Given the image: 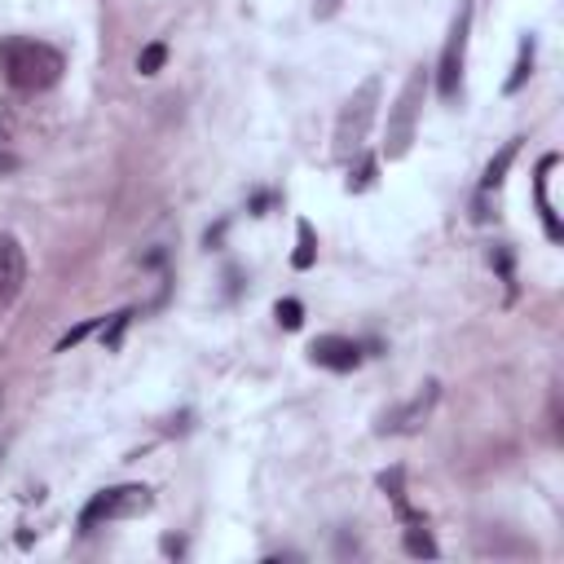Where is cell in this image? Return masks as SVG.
<instances>
[{"instance_id":"cell-1","label":"cell","mask_w":564,"mask_h":564,"mask_svg":"<svg viewBox=\"0 0 564 564\" xmlns=\"http://www.w3.org/2000/svg\"><path fill=\"white\" fill-rule=\"evenodd\" d=\"M0 62H5V80L19 93H45L67 71L62 53L53 45H45V40H10L5 49H0Z\"/></svg>"},{"instance_id":"cell-2","label":"cell","mask_w":564,"mask_h":564,"mask_svg":"<svg viewBox=\"0 0 564 564\" xmlns=\"http://www.w3.org/2000/svg\"><path fill=\"white\" fill-rule=\"evenodd\" d=\"M375 106H380V75H367L353 97L340 106V120H335V159H353L367 146V133L375 124Z\"/></svg>"},{"instance_id":"cell-3","label":"cell","mask_w":564,"mask_h":564,"mask_svg":"<svg viewBox=\"0 0 564 564\" xmlns=\"http://www.w3.org/2000/svg\"><path fill=\"white\" fill-rule=\"evenodd\" d=\"M423 93H428V67H415L410 80L401 84L393 110H388V137H384V155L388 159H406L415 146V129H419V110H423Z\"/></svg>"},{"instance_id":"cell-4","label":"cell","mask_w":564,"mask_h":564,"mask_svg":"<svg viewBox=\"0 0 564 564\" xmlns=\"http://www.w3.org/2000/svg\"><path fill=\"white\" fill-rule=\"evenodd\" d=\"M468 32H472V0H459L455 23H449V36H445V49H441V62H436V93H441L445 101H455L459 88H464Z\"/></svg>"},{"instance_id":"cell-5","label":"cell","mask_w":564,"mask_h":564,"mask_svg":"<svg viewBox=\"0 0 564 564\" xmlns=\"http://www.w3.org/2000/svg\"><path fill=\"white\" fill-rule=\"evenodd\" d=\"M151 490L146 485H116V490H101L84 512H80V529H93L101 520H124V516H142L151 512Z\"/></svg>"},{"instance_id":"cell-6","label":"cell","mask_w":564,"mask_h":564,"mask_svg":"<svg viewBox=\"0 0 564 564\" xmlns=\"http://www.w3.org/2000/svg\"><path fill=\"white\" fill-rule=\"evenodd\" d=\"M27 283V256L14 235H0V309H10L23 296Z\"/></svg>"},{"instance_id":"cell-7","label":"cell","mask_w":564,"mask_h":564,"mask_svg":"<svg viewBox=\"0 0 564 564\" xmlns=\"http://www.w3.org/2000/svg\"><path fill=\"white\" fill-rule=\"evenodd\" d=\"M309 358L317 362V367H326V371H353L358 362H362V349L353 345V340H345V335H317V340L309 345Z\"/></svg>"},{"instance_id":"cell-8","label":"cell","mask_w":564,"mask_h":564,"mask_svg":"<svg viewBox=\"0 0 564 564\" xmlns=\"http://www.w3.org/2000/svg\"><path fill=\"white\" fill-rule=\"evenodd\" d=\"M551 168H555V155H547V159H542L533 190H538V212H542V220H547V239H551V243H560V239H564V230H560V220H555V212H551V199H547V172H551Z\"/></svg>"},{"instance_id":"cell-9","label":"cell","mask_w":564,"mask_h":564,"mask_svg":"<svg viewBox=\"0 0 564 564\" xmlns=\"http://www.w3.org/2000/svg\"><path fill=\"white\" fill-rule=\"evenodd\" d=\"M516 151H520V142H507V146L499 151V159H490V168H485V177H481V185H485V190H499V185H503V177H507V168H512Z\"/></svg>"},{"instance_id":"cell-10","label":"cell","mask_w":564,"mask_h":564,"mask_svg":"<svg viewBox=\"0 0 564 564\" xmlns=\"http://www.w3.org/2000/svg\"><path fill=\"white\" fill-rule=\"evenodd\" d=\"M529 71H533V40H525L520 45V58H516V71L507 75V93H516L525 80H529Z\"/></svg>"},{"instance_id":"cell-11","label":"cell","mask_w":564,"mask_h":564,"mask_svg":"<svg viewBox=\"0 0 564 564\" xmlns=\"http://www.w3.org/2000/svg\"><path fill=\"white\" fill-rule=\"evenodd\" d=\"M164 62H168V49L155 40V45H146V49H142L137 71H142V75H159V71H164Z\"/></svg>"},{"instance_id":"cell-12","label":"cell","mask_w":564,"mask_h":564,"mask_svg":"<svg viewBox=\"0 0 564 564\" xmlns=\"http://www.w3.org/2000/svg\"><path fill=\"white\" fill-rule=\"evenodd\" d=\"M406 551H410V555H428V560H432V555H436V542H432V533H428L423 525H415V529H406Z\"/></svg>"},{"instance_id":"cell-13","label":"cell","mask_w":564,"mask_h":564,"mask_svg":"<svg viewBox=\"0 0 564 564\" xmlns=\"http://www.w3.org/2000/svg\"><path fill=\"white\" fill-rule=\"evenodd\" d=\"M291 265L296 269H309L313 265V225L309 220H300V252L291 256Z\"/></svg>"},{"instance_id":"cell-14","label":"cell","mask_w":564,"mask_h":564,"mask_svg":"<svg viewBox=\"0 0 564 564\" xmlns=\"http://www.w3.org/2000/svg\"><path fill=\"white\" fill-rule=\"evenodd\" d=\"M278 322L287 326V331H300V322H304V304L300 300H278Z\"/></svg>"},{"instance_id":"cell-15","label":"cell","mask_w":564,"mask_h":564,"mask_svg":"<svg viewBox=\"0 0 564 564\" xmlns=\"http://www.w3.org/2000/svg\"><path fill=\"white\" fill-rule=\"evenodd\" d=\"M371 177H375V159H362V164H358V177H349V190H367Z\"/></svg>"},{"instance_id":"cell-16","label":"cell","mask_w":564,"mask_h":564,"mask_svg":"<svg viewBox=\"0 0 564 564\" xmlns=\"http://www.w3.org/2000/svg\"><path fill=\"white\" fill-rule=\"evenodd\" d=\"M340 5H345V0H313V19H317V23H326V19L340 14Z\"/></svg>"},{"instance_id":"cell-17","label":"cell","mask_w":564,"mask_h":564,"mask_svg":"<svg viewBox=\"0 0 564 564\" xmlns=\"http://www.w3.org/2000/svg\"><path fill=\"white\" fill-rule=\"evenodd\" d=\"M129 317H133L129 309H124V313H116V322H110V331H101V340H106V345H120V331L129 326Z\"/></svg>"},{"instance_id":"cell-18","label":"cell","mask_w":564,"mask_h":564,"mask_svg":"<svg viewBox=\"0 0 564 564\" xmlns=\"http://www.w3.org/2000/svg\"><path fill=\"white\" fill-rule=\"evenodd\" d=\"M88 331H93V322H80L75 331H67V335H62V345H58V349H71V345H80V340H84V335H88Z\"/></svg>"},{"instance_id":"cell-19","label":"cell","mask_w":564,"mask_h":564,"mask_svg":"<svg viewBox=\"0 0 564 564\" xmlns=\"http://www.w3.org/2000/svg\"><path fill=\"white\" fill-rule=\"evenodd\" d=\"M0 172H19V155L14 151H0Z\"/></svg>"}]
</instances>
